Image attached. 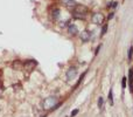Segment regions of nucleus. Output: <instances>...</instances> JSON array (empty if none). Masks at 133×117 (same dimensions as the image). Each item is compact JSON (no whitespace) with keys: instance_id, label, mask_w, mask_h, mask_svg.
Segmentation results:
<instances>
[{"instance_id":"a211bd4d","label":"nucleus","mask_w":133,"mask_h":117,"mask_svg":"<svg viewBox=\"0 0 133 117\" xmlns=\"http://www.w3.org/2000/svg\"><path fill=\"white\" fill-rule=\"evenodd\" d=\"M132 53H133V48L131 47V48H130V52H129V60H132Z\"/></svg>"},{"instance_id":"f8f14e48","label":"nucleus","mask_w":133,"mask_h":117,"mask_svg":"<svg viewBox=\"0 0 133 117\" xmlns=\"http://www.w3.org/2000/svg\"><path fill=\"white\" fill-rule=\"evenodd\" d=\"M109 101H110V104L112 106L113 104V93H112V90L109 91Z\"/></svg>"},{"instance_id":"423d86ee","label":"nucleus","mask_w":133,"mask_h":117,"mask_svg":"<svg viewBox=\"0 0 133 117\" xmlns=\"http://www.w3.org/2000/svg\"><path fill=\"white\" fill-rule=\"evenodd\" d=\"M90 33L88 32V30H83V32H81L79 33V38H81V40H82L83 42H88L90 40Z\"/></svg>"},{"instance_id":"f03ea898","label":"nucleus","mask_w":133,"mask_h":117,"mask_svg":"<svg viewBox=\"0 0 133 117\" xmlns=\"http://www.w3.org/2000/svg\"><path fill=\"white\" fill-rule=\"evenodd\" d=\"M58 106V98L55 96H49L47 98H44V101L42 102V107L44 110H50V109H55Z\"/></svg>"},{"instance_id":"2eb2a0df","label":"nucleus","mask_w":133,"mask_h":117,"mask_svg":"<svg viewBox=\"0 0 133 117\" xmlns=\"http://www.w3.org/2000/svg\"><path fill=\"white\" fill-rule=\"evenodd\" d=\"M106 30H108V25H104V26H103V28H102V35L105 34Z\"/></svg>"},{"instance_id":"0eeeda50","label":"nucleus","mask_w":133,"mask_h":117,"mask_svg":"<svg viewBox=\"0 0 133 117\" xmlns=\"http://www.w3.org/2000/svg\"><path fill=\"white\" fill-rule=\"evenodd\" d=\"M61 2H62V5H64L65 7H75L76 5H77L75 0H61Z\"/></svg>"},{"instance_id":"f257e3e1","label":"nucleus","mask_w":133,"mask_h":117,"mask_svg":"<svg viewBox=\"0 0 133 117\" xmlns=\"http://www.w3.org/2000/svg\"><path fill=\"white\" fill-rule=\"evenodd\" d=\"M89 13V9L84 5H76L72 9V16L76 19H85Z\"/></svg>"},{"instance_id":"9d476101","label":"nucleus","mask_w":133,"mask_h":117,"mask_svg":"<svg viewBox=\"0 0 133 117\" xmlns=\"http://www.w3.org/2000/svg\"><path fill=\"white\" fill-rule=\"evenodd\" d=\"M58 16H60V9L55 8L51 11V18H53V20H55V19H57Z\"/></svg>"},{"instance_id":"9b49d317","label":"nucleus","mask_w":133,"mask_h":117,"mask_svg":"<svg viewBox=\"0 0 133 117\" xmlns=\"http://www.w3.org/2000/svg\"><path fill=\"white\" fill-rule=\"evenodd\" d=\"M13 68L16 69V70H19V69L23 68V63H21V62L18 60V61H15V62L13 63Z\"/></svg>"},{"instance_id":"ddd939ff","label":"nucleus","mask_w":133,"mask_h":117,"mask_svg":"<svg viewBox=\"0 0 133 117\" xmlns=\"http://www.w3.org/2000/svg\"><path fill=\"white\" fill-rule=\"evenodd\" d=\"M117 5H118V2L112 1V2H110V4L108 5V8H116V7H117Z\"/></svg>"},{"instance_id":"dca6fc26","label":"nucleus","mask_w":133,"mask_h":117,"mask_svg":"<svg viewBox=\"0 0 133 117\" xmlns=\"http://www.w3.org/2000/svg\"><path fill=\"white\" fill-rule=\"evenodd\" d=\"M122 87H123V88H126V77H123V81H122Z\"/></svg>"},{"instance_id":"aec40b11","label":"nucleus","mask_w":133,"mask_h":117,"mask_svg":"<svg viewBox=\"0 0 133 117\" xmlns=\"http://www.w3.org/2000/svg\"><path fill=\"white\" fill-rule=\"evenodd\" d=\"M113 14H115V13H110V15H109V19H112L113 18Z\"/></svg>"},{"instance_id":"7ed1b4c3","label":"nucleus","mask_w":133,"mask_h":117,"mask_svg":"<svg viewBox=\"0 0 133 117\" xmlns=\"http://www.w3.org/2000/svg\"><path fill=\"white\" fill-rule=\"evenodd\" d=\"M91 21L95 25H102L104 21V15L102 13H95L91 16Z\"/></svg>"},{"instance_id":"6ab92c4d","label":"nucleus","mask_w":133,"mask_h":117,"mask_svg":"<svg viewBox=\"0 0 133 117\" xmlns=\"http://www.w3.org/2000/svg\"><path fill=\"white\" fill-rule=\"evenodd\" d=\"M99 49H101V45H99V46H98V47H97V49H96V53H95V54H96V55H97V54H98Z\"/></svg>"},{"instance_id":"1a4fd4ad","label":"nucleus","mask_w":133,"mask_h":117,"mask_svg":"<svg viewBox=\"0 0 133 117\" xmlns=\"http://www.w3.org/2000/svg\"><path fill=\"white\" fill-rule=\"evenodd\" d=\"M129 82H130V89L133 90V69H131L129 73Z\"/></svg>"},{"instance_id":"4468645a","label":"nucleus","mask_w":133,"mask_h":117,"mask_svg":"<svg viewBox=\"0 0 133 117\" xmlns=\"http://www.w3.org/2000/svg\"><path fill=\"white\" fill-rule=\"evenodd\" d=\"M103 104H104V100L102 98V97H99V98H98V108L102 109V108H103Z\"/></svg>"},{"instance_id":"20e7f679","label":"nucleus","mask_w":133,"mask_h":117,"mask_svg":"<svg viewBox=\"0 0 133 117\" xmlns=\"http://www.w3.org/2000/svg\"><path fill=\"white\" fill-rule=\"evenodd\" d=\"M35 66H36L35 60H28V61H26L25 63H23V68H25L27 71H32L33 69L35 68Z\"/></svg>"},{"instance_id":"6e6552de","label":"nucleus","mask_w":133,"mask_h":117,"mask_svg":"<svg viewBox=\"0 0 133 117\" xmlns=\"http://www.w3.org/2000/svg\"><path fill=\"white\" fill-rule=\"evenodd\" d=\"M68 30H69V33H70L71 35H76L78 33V29H77V27H76L75 25H69Z\"/></svg>"},{"instance_id":"f3484780","label":"nucleus","mask_w":133,"mask_h":117,"mask_svg":"<svg viewBox=\"0 0 133 117\" xmlns=\"http://www.w3.org/2000/svg\"><path fill=\"white\" fill-rule=\"evenodd\" d=\"M78 111H79V110H78V109H75V110H74L72 113H71L70 117H75V116H76V115H77V114H78Z\"/></svg>"},{"instance_id":"39448f33","label":"nucleus","mask_w":133,"mask_h":117,"mask_svg":"<svg viewBox=\"0 0 133 117\" xmlns=\"http://www.w3.org/2000/svg\"><path fill=\"white\" fill-rule=\"evenodd\" d=\"M77 76V70H76V68H70L68 71H66V78H68L69 81L70 80H74V78Z\"/></svg>"}]
</instances>
